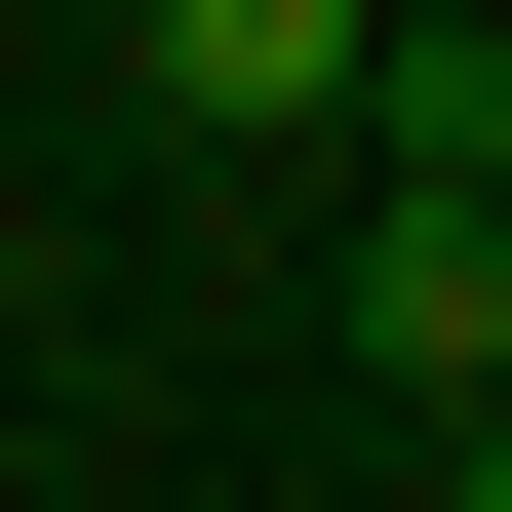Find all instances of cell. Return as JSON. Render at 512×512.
<instances>
[{
  "instance_id": "4",
  "label": "cell",
  "mask_w": 512,
  "mask_h": 512,
  "mask_svg": "<svg viewBox=\"0 0 512 512\" xmlns=\"http://www.w3.org/2000/svg\"><path fill=\"white\" fill-rule=\"evenodd\" d=\"M434 473H473V512H512V355H473V394H434Z\"/></svg>"
},
{
  "instance_id": "2",
  "label": "cell",
  "mask_w": 512,
  "mask_h": 512,
  "mask_svg": "<svg viewBox=\"0 0 512 512\" xmlns=\"http://www.w3.org/2000/svg\"><path fill=\"white\" fill-rule=\"evenodd\" d=\"M158 119L237 158V119H355V0H158Z\"/></svg>"
},
{
  "instance_id": "1",
  "label": "cell",
  "mask_w": 512,
  "mask_h": 512,
  "mask_svg": "<svg viewBox=\"0 0 512 512\" xmlns=\"http://www.w3.org/2000/svg\"><path fill=\"white\" fill-rule=\"evenodd\" d=\"M473 355H512V197L394 158V197H355V394H473Z\"/></svg>"
},
{
  "instance_id": "3",
  "label": "cell",
  "mask_w": 512,
  "mask_h": 512,
  "mask_svg": "<svg viewBox=\"0 0 512 512\" xmlns=\"http://www.w3.org/2000/svg\"><path fill=\"white\" fill-rule=\"evenodd\" d=\"M355 119H394V158H473V197H512V40H434V0H355Z\"/></svg>"
}]
</instances>
